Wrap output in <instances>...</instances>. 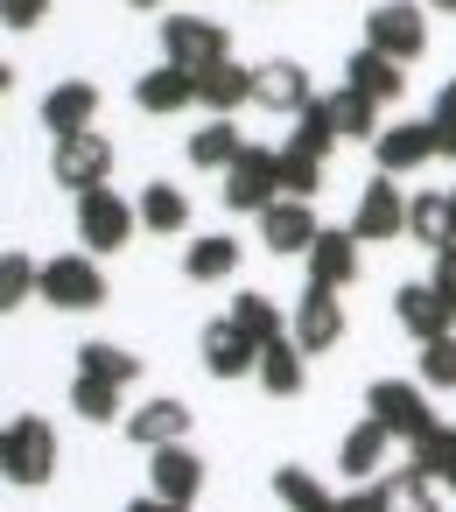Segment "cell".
<instances>
[{
    "instance_id": "6da1fadb",
    "label": "cell",
    "mask_w": 456,
    "mask_h": 512,
    "mask_svg": "<svg viewBox=\"0 0 456 512\" xmlns=\"http://www.w3.org/2000/svg\"><path fill=\"white\" fill-rule=\"evenodd\" d=\"M0 477L22 484V491H43L57 477V428L43 414H15L0 428Z\"/></svg>"
},
{
    "instance_id": "7a4b0ae2",
    "label": "cell",
    "mask_w": 456,
    "mask_h": 512,
    "mask_svg": "<svg viewBox=\"0 0 456 512\" xmlns=\"http://www.w3.org/2000/svg\"><path fill=\"white\" fill-rule=\"evenodd\" d=\"M162 64L204 78V71L232 64V29L211 15H162Z\"/></svg>"
},
{
    "instance_id": "3957f363",
    "label": "cell",
    "mask_w": 456,
    "mask_h": 512,
    "mask_svg": "<svg viewBox=\"0 0 456 512\" xmlns=\"http://www.w3.org/2000/svg\"><path fill=\"white\" fill-rule=\"evenodd\" d=\"M134 232H141V211H134L113 183H99V190H85V197H78V239H85V253H92V260L120 253Z\"/></svg>"
},
{
    "instance_id": "277c9868",
    "label": "cell",
    "mask_w": 456,
    "mask_h": 512,
    "mask_svg": "<svg viewBox=\"0 0 456 512\" xmlns=\"http://www.w3.org/2000/svg\"><path fill=\"white\" fill-rule=\"evenodd\" d=\"M218 197H225V211H267L274 197H281V148H239V162L225 169V183H218Z\"/></svg>"
},
{
    "instance_id": "5b68a950",
    "label": "cell",
    "mask_w": 456,
    "mask_h": 512,
    "mask_svg": "<svg viewBox=\"0 0 456 512\" xmlns=\"http://www.w3.org/2000/svg\"><path fill=\"white\" fill-rule=\"evenodd\" d=\"M36 295H43L50 309L85 316V309H99V302H106V274H99V260H92V253H57V260H43Z\"/></svg>"
},
{
    "instance_id": "8992f818",
    "label": "cell",
    "mask_w": 456,
    "mask_h": 512,
    "mask_svg": "<svg viewBox=\"0 0 456 512\" xmlns=\"http://www.w3.org/2000/svg\"><path fill=\"white\" fill-rule=\"evenodd\" d=\"M365 50H379L393 64H414L428 50V15L414 8V0H379V8L365 15Z\"/></svg>"
},
{
    "instance_id": "52a82bcc",
    "label": "cell",
    "mask_w": 456,
    "mask_h": 512,
    "mask_svg": "<svg viewBox=\"0 0 456 512\" xmlns=\"http://www.w3.org/2000/svg\"><path fill=\"white\" fill-rule=\"evenodd\" d=\"M365 407H372V421H379L386 435H400V442H421V435L435 428L428 393L407 386V379H372V386H365Z\"/></svg>"
},
{
    "instance_id": "ba28073f",
    "label": "cell",
    "mask_w": 456,
    "mask_h": 512,
    "mask_svg": "<svg viewBox=\"0 0 456 512\" xmlns=\"http://www.w3.org/2000/svg\"><path fill=\"white\" fill-rule=\"evenodd\" d=\"M106 176H113V141H106L99 127L50 148V183H57V190H78V197H85V190H99Z\"/></svg>"
},
{
    "instance_id": "9c48e42d",
    "label": "cell",
    "mask_w": 456,
    "mask_h": 512,
    "mask_svg": "<svg viewBox=\"0 0 456 512\" xmlns=\"http://www.w3.org/2000/svg\"><path fill=\"white\" fill-rule=\"evenodd\" d=\"M253 106L302 120V113L316 106V85H309V71H302L295 57H267V64H253Z\"/></svg>"
},
{
    "instance_id": "30bf717a",
    "label": "cell",
    "mask_w": 456,
    "mask_h": 512,
    "mask_svg": "<svg viewBox=\"0 0 456 512\" xmlns=\"http://www.w3.org/2000/svg\"><path fill=\"white\" fill-rule=\"evenodd\" d=\"M351 239H407V197L393 176H372L351 211Z\"/></svg>"
},
{
    "instance_id": "8fae6325",
    "label": "cell",
    "mask_w": 456,
    "mask_h": 512,
    "mask_svg": "<svg viewBox=\"0 0 456 512\" xmlns=\"http://www.w3.org/2000/svg\"><path fill=\"white\" fill-rule=\"evenodd\" d=\"M288 337H295L302 351H337V344H344V295L302 288V302H295V316H288Z\"/></svg>"
},
{
    "instance_id": "7c38bea8",
    "label": "cell",
    "mask_w": 456,
    "mask_h": 512,
    "mask_svg": "<svg viewBox=\"0 0 456 512\" xmlns=\"http://www.w3.org/2000/svg\"><path fill=\"white\" fill-rule=\"evenodd\" d=\"M92 120H99V85H92V78H64V85L43 92V127H50V141L92 134Z\"/></svg>"
},
{
    "instance_id": "4fadbf2b",
    "label": "cell",
    "mask_w": 456,
    "mask_h": 512,
    "mask_svg": "<svg viewBox=\"0 0 456 512\" xmlns=\"http://www.w3.org/2000/svg\"><path fill=\"white\" fill-rule=\"evenodd\" d=\"M302 260H309V288L344 295V288L358 281V239H351V225H323V232H316V246H309Z\"/></svg>"
},
{
    "instance_id": "5bb4252c",
    "label": "cell",
    "mask_w": 456,
    "mask_h": 512,
    "mask_svg": "<svg viewBox=\"0 0 456 512\" xmlns=\"http://www.w3.org/2000/svg\"><path fill=\"white\" fill-rule=\"evenodd\" d=\"M197 351H204V372H211V379H246V372L260 365V344H253L232 316H211L204 337H197Z\"/></svg>"
},
{
    "instance_id": "9a60e30c",
    "label": "cell",
    "mask_w": 456,
    "mask_h": 512,
    "mask_svg": "<svg viewBox=\"0 0 456 512\" xmlns=\"http://www.w3.org/2000/svg\"><path fill=\"white\" fill-rule=\"evenodd\" d=\"M148 491H155V498H176V505H197V491H204V456H197L190 442L148 449Z\"/></svg>"
},
{
    "instance_id": "2e32d148",
    "label": "cell",
    "mask_w": 456,
    "mask_h": 512,
    "mask_svg": "<svg viewBox=\"0 0 456 512\" xmlns=\"http://www.w3.org/2000/svg\"><path fill=\"white\" fill-rule=\"evenodd\" d=\"M435 155H442V148H435V120H400V127H379V141H372L379 176L421 169V162H435Z\"/></svg>"
},
{
    "instance_id": "e0dca14e",
    "label": "cell",
    "mask_w": 456,
    "mask_h": 512,
    "mask_svg": "<svg viewBox=\"0 0 456 512\" xmlns=\"http://www.w3.org/2000/svg\"><path fill=\"white\" fill-rule=\"evenodd\" d=\"M316 232H323V225H316V211H309L302 197H274V204L260 211V239H267V253H274V260L309 253V246H316Z\"/></svg>"
},
{
    "instance_id": "ac0fdd59",
    "label": "cell",
    "mask_w": 456,
    "mask_h": 512,
    "mask_svg": "<svg viewBox=\"0 0 456 512\" xmlns=\"http://www.w3.org/2000/svg\"><path fill=\"white\" fill-rule=\"evenodd\" d=\"M344 92H358V99H372V106H393L400 92H407V71L393 64V57H379V50H351L344 57Z\"/></svg>"
},
{
    "instance_id": "d6986e66",
    "label": "cell",
    "mask_w": 456,
    "mask_h": 512,
    "mask_svg": "<svg viewBox=\"0 0 456 512\" xmlns=\"http://www.w3.org/2000/svg\"><path fill=\"white\" fill-rule=\"evenodd\" d=\"M183 435H190V407L169 400V393H162V400H141V407L127 414V442H134V449H169V442H183Z\"/></svg>"
},
{
    "instance_id": "ffe728a7",
    "label": "cell",
    "mask_w": 456,
    "mask_h": 512,
    "mask_svg": "<svg viewBox=\"0 0 456 512\" xmlns=\"http://www.w3.org/2000/svg\"><path fill=\"white\" fill-rule=\"evenodd\" d=\"M393 316H400V330L421 337V344H428V337H449V323H456V309H449L428 281H407V288L393 295Z\"/></svg>"
},
{
    "instance_id": "44dd1931",
    "label": "cell",
    "mask_w": 456,
    "mask_h": 512,
    "mask_svg": "<svg viewBox=\"0 0 456 512\" xmlns=\"http://www.w3.org/2000/svg\"><path fill=\"white\" fill-rule=\"evenodd\" d=\"M386 449H393V435L365 414L358 428H344V442H337V470H344L351 484H372V477H379V463H386Z\"/></svg>"
},
{
    "instance_id": "7402d4cb",
    "label": "cell",
    "mask_w": 456,
    "mask_h": 512,
    "mask_svg": "<svg viewBox=\"0 0 456 512\" xmlns=\"http://www.w3.org/2000/svg\"><path fill=\"white\" fill-rule=\"evenodd\" d=\"M134 106L169 120V113L197 106V78H190V71H176V64H162V71H141V85H134Z\"/></svg>"
},
{
    "instance_id": "603a6c76",
    "label": "cell",
    "mask_w": 456,
    "mask_h": 512,
    "mask_svg": "<svg viewBox=\"0 0 456 512\" xmlns=\"http://www.w3.org/2000/svg\"><path fill=\"white\" fill-rule=\"evenodd\" d=\"M197 106H204L211 120H232L239 106H253V71H246V64H218V71H204V78H197Z\"/></svg>"
},
{
    "instance_id": "cb8c5ba5",
    "label": "cell",
    "mask_w": 456,
    "mask_h": 512,
    "mask_svg": "<svg viewBox=\"0 0 456 512\" xmlns=\"http://www.w3.org/2000/svg\"><path fill=\"white\" fill-rule=\"evenodd\" d=\"M302 358H309V351H302L295 337H274V344H260L253 379H260L274 400H295V393H302V379H309V372H302Z\"/></svg>"
},
{
    "instance_id": "d4e9b609",
    "label": "cell",
    "mask_w": 456,
    "mask_h": 512,
    "mask_svg": "<svg viewBox=\"0 0 456 512\" xmlns=\"http://www.w3.org/2000/svg\"><path fill=\"white\" fill-rule=\"evenodd\" d=\"M316 113L330 120L337 141H379V106L358 92H330V99H316Z\"/></svg>"
},
{
    "instance_id": "484cf974",
    "label": "cell",
    "mask_w": 456,
    "mask_h": 512,
    "mask_svg": "<svg viewBox=\"0 0 456 512\" xmlns=\"http://www.w3.org/2000/svg\"><path fill=\"white\" fill-rule=\"evenodd\" d=\"M407 239H414V246H428V253L456 246V232H449V197H442V190L407 197Z\"/></svg>"
},
{
    "instance_id": "4316f807",
    "label": "cell",
    "mask_w": 456,
    "mask_h": 512,
    "mask_svg": "<svg viewBox=\"0 0 456 512\" xmlns=\"http://www.w3.org/2000/svg\"><path fill=\"white\" fill-rule=\"evenodd\" d=\"M183 274H190V281H232V274H239V239H232V232H204V239H190Z\"/></svg>"
},
{
    "instance_id": "83f0119b",
    "label": "cell",
    "mask_w": 456,
    "mask_h": 512,
    "mask_svg": "<svg viewBox=\"0 0 456 512\" xmlns=\"http://www.w3.org/2000/svg\"><path fill=\"white\" fill-rule=\"evenodd\" d=\"M134 211H141V225H148V232H162V239H176V232H190V197H183L176 183H148Z\"/></svg>"
},
{
    "instance_id": "f1b7e54d",
    "label": "cell",
    "mask_w": 456,
    "mask_h": 512,
    "mask_svg": "<svg viewBox=\"0 0 456 512\" xmlns=\"http://www.w3.org/2000/svg\"><path fill=\"white\" fill-rule=\"evenodd\" d=\"M78 372L113 379V386H134V379H141V358H134L127 344H113V337H92V344H78Z\"/></svg>"
},
{
    "instance_id": "f546056e",
    "label": "cell",
    "mask_w": 456,
    "mask_h": 512,
    "mask_svg": "<svg viewBox=\"0 0 456 512\" xmlns=\"http://www.w3.org/2000/svg\"><path fill=\"white\" fill-rule=\"evenodd\" d=\"M274 498H281L288 512H330V505H337L330 484H323L316 470H302V463H281V470H274Z\"/></svg>"
},
{
    "instance_id": "4dcf8cb0",
    "label": "cell",
    "mask_w": 456,
    "mask_h": 512,
    "mask_svg": "<svg viewBox=\"0 0 456 512\" xmlns=\"http://www.w3.org/2000/svg\"><path fill=\"white\" fill-rule=\"evenodd\" d=\"M407 463L428 477V484H456V428H428L421 442H407Z\"/></svg>"
},
{
    "instance_id": "1f68e13d",
    "label": "cell",
    "mask_w": 456,
    "mask_h": 512,
    "mask_svg": "<svg viewBox=\"0 0 456 512\" xmlns=\"http://www.w3.org/2000/svg\"><path fill=\"white\" fill-rule=\"evenodd\" d=\"M232 323H239L253 344H274V337H288V323H281L274 295H260V288H239V295H232Z\"/></svg>"
},
{
    "instance_id": "d6a6232c",
    "label": "cell",
    "mask_w": 456,
    "mask_h": 512,
    "mask_svg": "<svg viewBox=\"0 0 456 512\" xmlns=\"http://www.w3.org/2000/svg\"><path fill=\"white\" fill-rule=\"evenodd\" d=\"M239 148H246V141H239V127H232V120H211V127H197V134H190V162H197V169H218V176L239 162Z\"/></svg>"
},
{
    "instance_id": "836d02e7",
    "label": "cell",
    "mask_w": 456,
    "mask_h": 512,
    "mask_svg": "<svg viewBox=\"0 0 456 512\" xmlns=\"http://www.w3.org/2000/svg\"><path fill=\"white\" fill-rule=\"evenodd\" d=\"M379 512H435V484L407 463V470L379 477Z\"/></svg>"
},
{
    "instance_id": "e575fe53",
    "label": "cell",
    "mask_w": 456,
    "mask_h": 512,
    "mask_svg": "<svg viewBox=\"0 0 456 512\" xmlns=\"http://www.w3.org/2000/svg\"><path fill=\"white\" fill-rule=\"evenodd\" d=\"M120 393H127V386H113V379H92V372H78V379H71V407H78L92 428L120 421Z\"/></svg>"
},
{
    "instance_id": "d590c367",
    "label": "cell",
    "mask_w": 456,
    "mask_h": 512,
    "mask_svg": "<svg viewBox=\"0 0 456 512\" xmlns=\"http://www.w3.org/2000/svg\"><path fill=\"white\" fill-rule=\"evenodd\" d=\"M36 281H43V260H29V253H0V316H15V309L36 295Z\"/></svg>"
},
{
    "instance_id": "8d00e7d4",
    "label": "cell",
    "mask_w": 456,
    "mask_h": 512,
    "mask_svg": "<svg viewBox=\"0 0 456 512\" xmlns=\"http://www.w3.org/2000/svg\"><path fill=\"white\" fill-rule=\"evenodd\" d=\"M323 190V155H309V148H281V197H316Z\"/></svg>"
},
{
    "instance_id": "74e56055",
    "label": "cell",
    "mask_w": 456,
    "mask_h": 512,
    "mask_svg": "<svg viewBox=\"0 0 456 512\" xmlns=\"http://www.w3.org/2000/svg\"><path fill=\"white\" fill-rule=\"evenodd\" d=\"M421 386H435V393H456V330L421 344Z\"/></svg>"
},
{
    "instance_id": "f35d334b",
    "label": "cell",
    "mask_w": 456,
    "mask_h": 512,
    "mask_svg": "<svg viewBox=\"0 0 456 512\" xmlns=\"http://www.w3.org/2000/svg\"><path fill=\"white\" fill-rule=\"evenodd\" d=\"M288 148H309V155H323V162H330V148H337V134H330V120H323V113L309 106V113L295 120V134H288Z\"/></svg>"
},
{
    "instance_id": "ab89813d",
    "label": "cell",
    "mask_w": 456,
    "mask_h": 512,
    "mask_svg": "<svg viewBox=\"0 0 456 512\" xmlns=\"http://www.w3.org/2000/svg\"><path fill=\"white\" fill-rule=\"evenodd\" d=\"M428 120H435V148H442V155L456 162V78H449V85L435 92V113H428Z\"/></svg>"
},
{
    "instance_id": "60d3db41",
    "label": "cell",
    "mask_w": 456,
    "mask_h": 512,
    "mask_svg": "<svg viewBox=\"0 0 456 512\" xmlns=\"http://www.w3.org/2000/svg\"><path fill=\"white\" fill-rule=\"evenodd\" d=\"M428 288H435V295L456 309V246H442V253H435V267H428Z\"/></svg>"
},
{
    "instance_id": "b9f144b4",
    "label": "cell",
    "mask_w": 456,
    "mask_h": 512,
    "mask_svg": "<svg viewBox=\"0 0 456 512\" xmlns=\"http://www.w3.org/2000/svg\"><path fill=\"white\" fill-rule=\"evenodd\" d=\"M50 15V0H0V22H8V29H36Z\"/></svg>"
},
{
    "instance_id": "7bdbcfd3",
    "label": "cell",
    "mask_w": 456,
    "mask_h": 512,
    "mask_svg": "<svg viewBox=\"0 0 456 512\" xmlns=\"http://www.w3.org/2000/svg\"><path fill=\"white\" fill-rule=\"evenodd\" d=\"M330 512H379V484H358V491H344Z\"/></svg>"
},
{
    "instance_id": "ee69618b",
    "label": "cell",
    "mask_w": 456,
    "mask_h": 512,
    "mask_svg": "<svg viewBox=\"0 0 456 512\" xmlns=\"http://www.w3.org/2000/svg\"><path fill=\"white\" fill-rule=\"evenodd\" d=\"M120 512H190V505H176V498H155V491H148V498H127Z\"/></svg>"
},
{
    "instance_id": "f6af8a7d",
    "label": "cell",
    "mask_w": 456,
    "mask_h": 512,
    "mask_svg": "<svg viewBox=\"0 0 456 512\" xmlns=\"http://www.w3.org/2000/svg\"><path fill=\"white\" fill-rule=\"evenodd\" d=\"M8 92H15V71H8V64H0V99H8Z\"/></svg>"
},
{
    "instance_id": "bcb514c9",
    "label": "cell",
    "mask_w": 456,
    "mask_h": 512,
    "mask_svg": "<svg viewBox=\"0 0 456 512\" xmlns=\"http://www.w3.org/2000/svg\"><path fill=\"white\" fill-rule=\"evenodd\" d=\"M428 8H435V15H456V0H428Z\"/></svg>"
},
{
    "instance_id": "7dc6e473",
    "label": "cell",
    "mask_w": 456,
    "mask_h": 512,
    "mask_svg": "<svg viewBox=\"0 0 456 512\" xmlns=\"http://www.w3.org/2000/svg\"><path fill=\"white\" fill-rule=\"evenodd\" d=\"M449 232H456V190H449Z\"/></svg>"
},
{
    "instance_id": "c3c4849f",
    "label": "cell",
    "mask_w": 456,
    "mask_h": 512,
    "mask_svg": "<svg viewBox=\"0 0 456 512\" xmlns=\"http://www.w3.org/2000/svg\"><path fill=\"white\" fill-rule=\"evenodd\" d=\"M127 8H162V0H127Z\"/></svg>"
}]
</instances>
